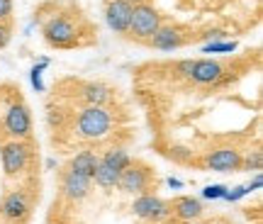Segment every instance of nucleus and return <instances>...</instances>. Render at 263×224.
Here are the masks:
<instances>
[{
    "mask_svg": "<svg viewBox=\"0 0 263 224\" xmlns=\"http://www.w3.org/2000/svg\"><path fill=\"white\" fill-rule=\"evenodd\" d=\"M224 34H227L224 29H210V32L205 34V37H207V42H212V39H222Z\"/></svg>",
    "mask_w": 263,
    "mask_h": 224,
    "instance_id": "nucleus-29",
    "label": "nucleus"
},
{
    "mask_svg": "<svg viewBox=\"0 0 263 224\" xmlns=\"http://www.w3.org/2000/svg\"><path fill=\"white\" fill-rule=\"evenodd\" d=\"M83 100L88 105H100V107H105V103L110 100V88L105 83H88L83 88Z\"/></svg>",
    "mask_w": 263,
    "mask_h": 224,
    "instance_id": "nucleus-16",
    "label": "nucleus"
},
{
    "mask_svg": "<svg viewBox=\"0 0 263 224\" xmlns=\"http://www.w3.org/2000/svg\"><path fill=\"white\" fill-rule=\"evenodd\" d=\"M241 161L244 159H241L239 151L224 146V149H217L207 156V168H212L217 173H232V171H239V168H241Z\"/></svg>",
    "mask_w": 263,
    "mask_h": 224,
    "instance_id": "nucleus-10",
    "label": "nucleus"
},
{
    "mask_svg": "<svg viewBox=\"0 0 263 224\" xmlns=\"http://www.w3.org/2000/svg\"><path fill=\"white\" fill-rule=\"evenodd\" d=\"M149 42H151V47L159 49V51H178V49L185 44V37L180 34L178 27H163V25H161Z\"/></svg>",
    "mask_w": 263,
    "mask_h": 224,
    "instance_id": "nucleus-11",
    "label": "nucleus"
},
{
    "mask_svg": "<svg viewBox=\"0 0 263 224\" xmlns=\"http://www.w3.org/2000/svg\"><path fill=\"white\" fill-rule=\"evenodd\" d=\"M95 168H98V156H95L93 151H81V154H76L73 159H71L68 171H73V173H78V176H85V178L93 180Z\"/></svg>",
    "mask_w": 263,
    "mask_h": 224,
    "instance_id": "nucleus-15",
    "label": "nucleus"
},
{
    "mask_svg": "<svg viewBox=\"0 0 263 224\" xmlns=\"http://www.w3.org/2000/svg\"><path fill=\"white\" fill-rule=\"evenodd\" d=\"M163 224H168V222H163Z\"/></svg>",
    "mask_w": 263,
    "mask_h": 224,
    "instance_id": "nucleus-33",
    "label": "nucleus"
},
{
    "mask_svg": "<svg viewBox=\"0 0 263 224\" xmlns=\"http://www.w3.org/2000/svg\"><path fill=\"white\" fill-rule=\"evenodd\" d=\"M188 78L197 85H217L222 83V78H224V68L215 59H197Z\"/></svg>",
    "mask_w": 263,
    "mask_h": 224,
    "instance_id": "nucleus-9",
    "label": "nucleus"
},
{
    "mask_svg": "<svg viewBox=\"0 0 263 224\" xmlns=\"http://www.w3.org/2000/svg\"><path fill=\"white\" fill-rule=\"evenodd\" d=\"M166 183H168L171 190H183V188H185V183H183V180H178V178H173V176L166 178Z\"/></svg>",
    "mask_w": 263,
    "mask_h": 224,
    "instance_id": "nucleus-28",
    "label": "nucleus"
},
{
    "mask_svg": "<svg viewBox=\"0 0 263 224\" xmlns=\"http://www.w3.org/2000/svg\"><path fill=\"white\" fill-rule=\"evenodd\" d=\"M132 5H139V3H146V0H129Z\"/></svg>",
    "mask_w": 263,
    "mask_h": 224,
    "instance_id": "nucleus-31",
    "label": "nucleus"
},
{
    "mask_svg": "<svg viewBox=\"0 0 263 224\" xmlns=\"http://www.w3.org/2000/svg\"><path fill=\"white\" fill-rule=\"evenodd\" d=\"M161 27V15L156 12L154 5L149 3H139L132 10V20H129V32L137 39H151L156 34V29Z\"/></svg>",
    "mask_w": 263,
    "mask_h": 224,
    "instance_id": "nucleus-3",
    "label": "nucleus"
},
{
    "mask_svg": "<svg viewBox=\"0 0 263 224\" xmlns=\"http://www.w3.org/2000/svg\"><path fill=\"white\" fill-rule=\"evenodd\" d=\"M132 212H134V217H139V219H146V222H154V224H163L171 219L173 207H171V202L151 195V193H141V195H137V200L132 202Z\"/></svg>",
    "mask_w": 263,
    "mask_h": 224,
    "instance_id": "nucleus-2",
    "label": "nucleus"
},
{
    "mask_svg": "<svg viewBox=\"0 0 263 224\" xmlns=\"http://www.w3.org/2000/svg\"><path fill=\"white\" fill-rule=\"evenodd\" d=\"M5 129H8L10 137L15 139H25L32 132V115L25 105H10L8 112H5Z\"/></svg>",
    "mask_w": 263,
    "mask_h": 224,
    "instance_id": "nucleus-8",
    "label": "nucleus"
},
{
    "mask_svg": "<svg viewBox=\"0 0 263 224\" xmlns=\"http://www.w3.org/2000/svg\"><path fill=\"white\" fill-rule=\"evenodd\" d=\"M49 64H51L49 56H44V59H39L37 64L32 66V71H29V83H32V88H34L37 93H44V90H47V85H44V81H42V73L47 71Z\"/></svg>",
    "mask_w": 263,
    "mask_h": 224,
    "instance_id": "nucleus-19",
    "label": "nucleus"
},
{
    "mask_svg": "<svg viewBox=\"0 0 263 224\" xmlns=\"http://www.w3.org/2000/svg\"><path fill=\"white\" fill-rule=\"evenodd\" d=\"M132 5L129 0H110L107 3V8H105V22H107V27L117 32V34H124V32H129V20H132Z\"/></svg>",
    "mask_w": 263,
    "mask_h": 224,
    "instance_id": "nucleus-7",
    "label": "nucleus"
},
{
    "mask_svg": "<svg viewBox=\"0 0 263 224\" xmlns=\"http://www.w3.org/2000/svg\"><path fill=\"white\" fill-rule=\"evenodd\" d=\"M93 180H95V185H100V188H117L120 173L112 171L110 166H105L103 161L98 159V168H95V173H93Z\"/></svg>",
    "mask_w": 263,
    "mask_h": 224,
    "instance_id": "nucleus-17",
    "label": "nucleus"
},
{
    "mask_svg": "<svg viewBox=\"0 0 263 224\" xmlns=\"http://www.w3.org/2000/svg\"><path fill=\"white\" fill-rule=\"evenodd\" d=\"M90 178L85 176H78V173H73V171H68V173H64V180H61V190H64L66 197H71V200H85L88 197V193H90Z\"/></svg>",
    "mask_w": 263,
    "mask_h": 224,
    "instance_id": "nucleus-12",
    "label": "nucleus"
},
{
    "mask_svg": "<svg viewBox=\"0 0 263 224\" xmlns=\"http://www.w3.org/2000/svg\"><path fill=\"white\" fill-rule=\"evenodd\" d=\"M44 39L47 44L57 49H71L76 44V27L68 17H54L44 25Z\"/></svg>",
    "mask_w": 263,
    "mask_h": 224,
    "instance_id": "nucleus-4",
    "label": "nucleus"
},
{
    "mask_svg": "<svg viewBox=\"0 0 263 224\" xmlns=\"http://www.w3.org/2000/svg\"><path fill=\"white\" fill-rule=\"evenodd\" d=\"M0 161H3V171L8 176H15L20 171H25V166H27V161H29V151L20 139L8 141L0 149Z\"/></svg>",
    "mask_w": 263,
    "mask_h": 224,
    "instance_id": "nucleus-6",
    "label": "nucleus"
},
{
    "mask_svg": "<svg viewBox=\"0 0 263 224\" xmlns=\"http://www.w3.org/2000/svg\"><path fill=\"white\" fill-rule=\"evenodd\" d=\"M78 134L83 139H90V141H98L110 134V127H112V117L110 112L100 107V105H88L81 115H78Z\"/></svg>",
    "mask_w": 263,
    "mask_h": 224,
    "instance_id": "nucleus-1",
    "label": "nucleus"
},
{
    "mask_svg": "<svg viewBox=\"0 0 263 224\" xmlns=\"http://www.w3.org/2000/svg\"><path fill=\"white\" fill-rule=\"evenodd\" d=\"M241 166H246V171H261V154L256 151L254 156H249L246 161H241Z\"/></svg>",
    "mask_w": 263,
    "mask_h": 224,
    "instance_id": "nucleus-24",
    "label": "nucleus"
},
{
    "mask_svg": "<svg viewBox=\"0 0 263 224\" xmlns=\"http://www.w3.org/2000/svg\"><path fill=\"white\" fill-rule=\"evenodd\" d=\"M261 185H263V178H261V173H256L254 180H251V183H246V190H249V193H254V190H258Z\"/></svg>",
    "mask_w": 263,
    "mask_h": 224,
    "instance_id": "nucleus-27",
    "label": "nucleus"
},
{
    "mask_svg": "<svg viewBox=\"0 0 263 224\" xmlns=\"http://www.w3.org/2000/svg\"><path fill=\"white\" fill-rule=\"evenodd\" d=\"M44 166H47V171H54V168L59 166V161L57 159H47V163H44Z\"/></svg>",
    "mask_w": 263,
    "mask_h": 224,
    "instance_id": "nucleus-30",
    "label": "nucleus"
},
{
    "mask_svg": "<svg viewBox=\"0 0 263 224\" xmlns=\"http://www.w3.org/2000/svg\"><path fill=\"white\" fill-rule=\"evenodd\" d=\"M190 224H202V222H190Z\"/></svg>",
    "mask_w": 263,
    "mask_h": 224,
    "instance_id": "nucleus-32",
    "label": "nucleus"
},
{
    "mask_svg": "<svg viewBox=\"0 0 263 224\" xmlns=\"http://www.w3.org/2000/svg\"><path fill=\"white\" fill-rule=\"evenodd\" d=\"M12 15V0H0V22Z\"/></svg>",
    "mask_w": 263,
    "mask_h": 224,
    "instance_id": "nucleus-25",
    "label": "nucleus"
},
{
    "mask_svg": "<svg viewBox=\"0 0 263 224\" xmlns=\"http://www.w3.org/2000/svg\"><path fill=\"white\" fill-rule=\"evenodd\" d=\"M227 190H229L227 185H222V183H215V185H205V188H202V193H200V195L205 197V200H222Z\"/></svg>",
    "mask_w": 263,
    "mask_h": 224,
    "instance_id": "nucleus-21",
    "label": "nucleus"
},
{
    "mask_svg": "<svg viewBox=\"0 0 263 224\" xmlns=\"http://www.w3.org/2000/svg\"><path fill=\"white\" fill-rule=\"evenodd\" d=\"M27 210H29V202H27V197H25V193H20V190L10 193L3 200V207H0L3 217H8V219H22V217L27 215Z\"/></svg>",
    "mask_w": 263,
    "mask_h": 224,
    "instance_id": "nucleus-14",
    "label": "nucleus"
},
{
    "mask_svg": "<svg viewBox=\"0 0 263 224\" xmlns=\"http://www.w3.org/2000/svg\"><path fill=\"white\" fill-rule=\"evenodd\" d=\"M100 161H103L105 166H110L112 171H117V173H122L124 168L132 163L129 154H127L124 149H110V151H105V156Z\"/></svg>",
    "mask_w": 263,
    "mask_h": 224,
    "instance_id": "nucleus-18",
    "label": "nucleus"
},
{
    "mask_svg": "<svg viewBox=\"0 0 263 224\" xmlns=\"http://www.w3.org/2000/svg\"><path fill=\"white\" fill-rule=\"evenodd\" d=\"M10 37H12V34H10V27L0 22V49L8 47V44H10Z\"/></svg>",
    "mask_w": 263,
    "mask_h": 224,
    "instance_id": "nucleus-26",
    "label": "nucleus"
},
{
    "mask_svg": "<svg viewBox=\"0 0 263 224\" xmlns=\"http://www.w3.org/2000/svg\"><path fill=\"white\" fill-rule=\"evenodd\" d=\"M193 64H195V59H180L178 64H176V71H178L180 76H185V78H188L190 71H193Z\"/></svg>",
    "mask_w": 263,
    "mask_h": 224,
    "instance_id": "nucleus-23",
    "label": "nucleus"
},
{
    "mask_svg": "<svg viewBox=\"0 0 263 224\" xmlns=\"http://www.w3.org/2000/svg\"><path fill=\"white\" fill-rule=\"evenodd\" d=\"M173 207V212H176V217H178L180 222H197L200 217H202V212H205V207H202V202L197 200V197L193 195H183L176 200V205Z\"/></svg>",
    "mask_w": 263,
    "mask_h": 224,
    "instance_id": "nucleus-13",
    "label": "nucleus"
},
{
    "mask_svg": "<svg viewBox=\"0 0 263 224\" xmlns=\"http://www.w3.org/2000/svg\"><path fill=\"white\" fill-rule=\"evenodd\" d=\"M246 195H249L246 185H236V188H232V190H227L222 200H227V202H239V200H241V197H246Z\"/></svg>",
    "mask_w": 263,
    "mask_h": 224,
    "instance_id": "nucleus-22",
    "label": "nucleus"
},
{
    "mask_svg": "<svg viewBox=\"0 0 263 224\" xmlns=\"http://www.w3.org/2000/svg\"><path fill=\"white\" fill-rule=\"evenodd\" d=\"M236 44L234 39L232 42H224V39H212V42H207V44H202V54H232V51H236Z\"/></svg>",
    "mask_w": 263,
    "mask_h": 224,
    "instance_id": "nucleus-20",
    "label": "nucleus"
},
{
    "mask_svg": "<svg viewBox=\"0 0 263 224\" xmlns=\"http://www.w3.org/2000/svg\"><path fill=\"white\" fill-rule=\"evenodd\" d=\"M149 180H151V173L149 168L144 163H129L120 173V180H117V188L122 193H132V195H141L149 190Z\"/></svg>",
    "mask_w": 263,
    "mask_h": 224,
    "instance_id": "nucleus-5",
    "label": "nucleus"
}]
</instances>
